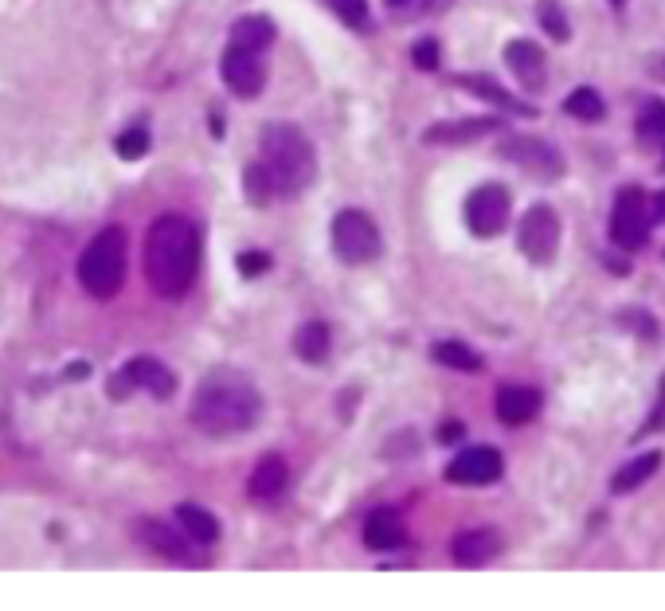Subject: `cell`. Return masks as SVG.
<instances>
[{"mask_svg":"<svg viewBox=\"0 0 665 611\" xmlns=\"http://www.w3.org/2000/svg\"><path fill=\"white\" fill-rule=\"evenodd\" d=\"M564 110H568L572 118H579V122H599V118L607 114L599 91H591V87H579V91L568 94V98H564Z\"/></svg>","mask_w":665,"mask_h":611,"instance_id":"cell-26","label":"cell"},{"mask_svg":"<svg viewBox=\"0 0 665 611\" xmlns=\"http://www.w3.org/2000/svg\"><path fill=\"white\" fill-rule=\"evenodd\" d=\"M177 525L196 545H216L220 541V521L200 506H177Z\"/></svg>","mask_w":665,"mask_h":611,"instance_id":"cell-20","label":"cell"},{"mask_svg":"<svg viewBox=\"0 0 665 611\" xmlns=\"http://www.w3.org/2000/svg\"><path fill=\"white\" fill-rule=\"evenodd\" d=\"M458 83L466 87V91L482 94V98H489L493 106H505V110H517V114H529V106L525 102H517L513 94L497 91V83L493 79H486V75H458Z\"/></svg>","mask_w":665,"mask_h":611,"instance_id":"cell-25","label":"cell"},{"mask_svg":"<svg viewBox=\"0 0 665 611\" xmlns=\"http://www.w3.org/2000/svg\"><path fill=\"white\" fill-rule=\"evenodd\" d=\"M458 435H462V427H458V423H446V427H439V439H443V443L458 439Z\"/></svg>","mask_w":665,"mask_h":611,"instance_id":"cell-37","label":"cell"},{"mask_svg":"<svg viewBox=\"0 0 665 611\" xmlns=\"http://www.w3.org/2000/svg\"><path fill=\"white\" fill-rule=\"evenodd\" d=\"M650 224H654V212L646 204V192L642 188H622L619 200H615V212H611V239L622 251H638L650 239Z\"/></svg>","mask_w":665,"mask_h":611,"instance_id":"cell-6","label":"cell"},{"mask_svg":"<svg viewBox=\"0 0 665 611\" xmlns=\"http://www.w3.org/2000/svg\"><path fill=\"white\" fill-rule=\"evenodd\" d=\"M505 224H509V192L501 185L474 188L466 200V228L482 239H493L505 232Z\"/></svg>","mask_w":665,"mask_h":611,"instance_id":"cell-10","label":"cell"},{"mask_svg":"<svg viewBox=\"0 0 665 611\" xmlns=\"http://www.w3.org/2000/svg\"><path fill=\"white\" fill-rule=\"evenodd\" d=\"M286 482H290L286 459H282V455H263V459L255 463V470H251V478H247V490H251V498L270 502V498H278V494L286 490Z\"/></svg>","mask_w":665,"mask_h":611,"instance_id":"cell-17","label":"cell"},{"mask_svg":"<svg viewBox=\"0 0 665 611\" xmlns=\"http://www.w3.org/2000/svg\"><path fill=\"white\" fill-rule=\"evenodd\" d=\"M521 251L532 263H552L560 251V216L552 204H532L521 220Z\"/></svg>","mask_w":665,"mask_h":611,"instance_id":"cell-8","label":"cell"},{"mask_svg":"<svg viewBox=\"0 0 665 611\" xmlns=\"http://www.w3.org/2000/svg\"><path fill=\"white\" fill-rule=\"evenodd\" d=\"M79 282L90 298L110 302L122 282H126V232L122 228H106L87 243V251L79 255Z\"/></svg>","mask_w":665,"mask_h":611,"instance_id":"cell-4","label":"cell"},{"mask_svg":"<svg viewBox=\"0 0 665 611\" xmlns=\"http://www.w3.org/2000/svg\"><path fill=\"white\" fill-rule=\"evenodd\" d=\"M266 267H270V255H263V251H243L239 255V271L243 275H259Z\"/></svg>","mask_w":665,"mask_h":611,"instance_id":"cell-34","label":"cell"},{"mask_svg":"<svg viewBox=\"0 0 665 611\" xmlns=\"http://www.w3.org/2000/svg\"><path fill=\"white\" fill-rule=\"evenodd\" d=\"M650 71H654V75H662V79H665V59H654V63H650Z\"/></svg>","mask_w":665,"mask_h":611,"instance_id":"cell-38","label":"cell"},{"mask_svg":"<svg viewBox=\"0 0 665 611\" xmlns=\"http://www.w3.org/2000/svg\"><path fill=\"white\" fill-rule=\"evenodd\" d=\"M642 130L646 134H665V102L662 98H650L642 106Z\"/></svg>","mask_w":665,"mask_h":611,"instance_id":"cell-31","label":"cell"},{"mask_svg":"<svg viewBox=\"0 0 665 611\" xmlns=\"http://www.w3.org/2000/svg\"><path fill=\"white\" fill-rule=\"evenodd\" d=\"M200 271V232L188 216L165 212L145 235V279L161 298H184Z\"/></svg>","mask_w":665,"mask_h":611,"instance_id":"cell-1","label":"cell"},{"mask_svg":"<svg viewBox=\"0 0 665 611\" xmlns=\"http://www.w3.org/2000/svg\"><path fill=\"white\" fill-rule=\"evenodd\" d=\"M536 16H540V24H544V32H548L552 40H568V16L560 12L556 0H540V4H536Z\"/></svg>","mask_w":665,"mask_h":611,"instance_id":"cell-28","label":"cell"},{"mask_svg":"<svg viewBox=\"0 0 665 611\" xmlns=\"http://www.w3.org/2000/svg\"><path fill=\"white\" fill-rule=\"evenodd\" d=\"M333 251L345 263H372L380 255V228L372 224V216L360 208H345L333 220Z\"/></svg>","mask_w":665,"mask_h":611,"instance_id":"cell-5","label":"cell"},{"mask_svg":"<svg viewBox=\"0 0 665 611\" xmlns=\"http://www.w3.org/2000/svg\"><path fill=\"white\" fill-rule=\"evenodd\" d=\"M658 423H665V380H662V388H658V404H654V416L646 420V427H642V435H646V431H654Z\"/></svg>","mask_w":665,"mask_h":611,"instance_id":"cell-35","label":"cell"},{"mask_svg":"<svg viewBox=\"0 0 665 611\" xmlns=\"http://www.w3.org/2000/svg\"><path fill=\"white\" fill-rule=\"evenodd\" d=\"M431 357H435L443 369H454V373H482V357H478L470 345H462V341H439V345L431 349Z\"/></svg>","mask_w":665,"mask_h":611,"instance_id":"cell-22","label":"cell"},{"mask_svg":"<svg viewBox=\"0 0 665 611\" xmlns=\"http://www.w3.org/2000/svg\"><path fill=\"white\" fill-rule=\"evenodd\" d=\"M270 40H274L270 16H239V20L231 24V44L251 47V51H266Z\"/></svg>","mask_w":665,"mask_h":611,"instance_id":"cell-21","label":"cell"},{"mask_svg":"<svg viewBox=\"0 0 665 611\" xmlns=\"http://www.w3.org/2000/svg\"><path fill=\"white\" fill-rule=\"evenodd\" d=\"M501 470H505V459L497 447H470L446 467V478L458 486H489L501 478Z\"/></svg>","mask_w":665,"mask_h":611,"instance_id":"cell-13","label":"cell"},{"mask_svg":"<svg viewBox=\"0 0 665 611\" xmlns=\"http://www.w3.org/2000/svg\"><path fill=\"white\" fill-rule=\"evenodd\" d=\"M259 412H263L259 388L235 369H216L200 380L188 416L208 435H239L259 420Z\"/></svg>","mask_w":665,"mask_h":611,"instance_id":"cell-2","label":"cell"},{"mask_svg":"<svg viewBox=\"0 0 665 611\" xmlns=\"http://www.w3.org/2000/svg\"><path fill=\"white\" fill-rule=\"evenodd\" d=\"M450 553H454V561L462 564V568H478V564H489L493 557H497V553H501V533H497V529H489V525L466 529V533H458V537H454Z\"/></svg>","mask_w":665,"mask_h":611,"instance_id":"cell-14","label":"cell"},{"mask_svg":"<svg viewBox=\"0 0 665 611\" xmlns=\"http://www.w3.org/2000/svg\"><path fill=\"white\" fill-rule=\"evenodd\" d=\"M497 126H501L497 118H462V122H443V126H431V130L423 134V141H427V145H466V141L493 134Z\"/></svg>","mask_w":665,"mask_h":611,"instance_id":"cell-18","label":"cell"},{"mask_svg":"<svg viewBox=\"0 0 665 611\" xmlns=\"http://www.w3.org/2000/svg\"><path fill=\"white\" fill-rule=\"evenodd\" d=\"M650 212H654V220H662V224H665V188H662V192H658V196H654Z\"/></svg>","mask_w":665,"mask_h":611,"instance_id":"cell-36","label":"cell"},{"mask_svg":"<svg viewBox=\"0 0 665 611\" xmlns=\"http://www.w3.org/2000/svg\"><path fill=\"white\" fill-rule=\"evenodd\" d=\"M223 83L231 87V94L239 98H255L266 83V67H263V51H251V47L227 44L220 63Z\"/></svg>","mask_w":665,"mask_h":611,"instance_id":"cell-11","label":"cell"},{"mask_svg":"<svg viewBox=\"0 0 665 611\" xmlns=\"http://www.w3.org/2000/svg\"><path fill=\"white\" fill-rule=\"evenodd\" d=\"M619 322H622V326L642 329V337H646V341H654V337H658V326H654V318H650V314H642V310H630V314H622Z\"/></svg>","mask_w":665,"mask_h":611,"instance_id":"cell-33","label":"cell"},{"mask_svg":"<svg viewBox=\"0 0 665 611\" xmlns=\"http://www.w3.org/2000/svg\"><path fill=\"white\" fill-rule=\"evenodd\" d=\"M349 28H368V4L364 0H325Z\"/></svg>","mask_w":665,"mask_h":611,"instance_id":"cell-29","label":"cell"},{"mask_svg":"<svg viewBox=\"0 0 665 611\" xmlns=\"http://www.w3.org/2000/svg\"><path fill=\"white\" fill-rule=\"evenodd\" d=\"M263 165L278 196H298L317 177V157H313L310 138L286 122H274L263 130Z\"/></svg>","mask_w":665,"mask_h":611,"instance_id":"cell-3","label":"cell"},{"mask_svg":"<svg viewBox=\"0 0 665 611\" xmlns=\"http://www.w3.org/2000/svg\"><path fill=\"white\" fill-rule=\"evenodd\" d=\"M505 63H509V71H513L529 91H540V87L548 83L544 51L532 44V40H513V44H505Z\"/></svg>","mask_w":665,"mask_h":611,"instance_id":"cell-15","label":"cell"},{"mask_svg":"<svg viewBox=\"0 0 665 611\" xmlns=\"http://www.w3.org/2000/svg\"><path fill=\"white\" fill-rule=\"evenodd\" d=\"M243 188H247V200H251V204H259V208H263V204H270V200L278 196V192H274V181H270V173H266L263 161L247 169V181H243Z\"/></svg>","mask_w":665,"mask_h":611,"instance_id":"cell-27","label":"cell"},{"mask_svg":"<svg viewBox=\"0 0 665 611\" xmlns=\"http://www.w3.org/2000/svg\"><path fill=\"white\" fill-rule=\"evenodd\" d=\"M145 149H149V130H145V126H133V130H126V134L118 138V153H122L126 161H137Z\"/></svg>","mask_w":665,"mask_h":611,"instance_id":"cell-30","label":"cell"},{"mask_svg":"<svg viewBox=\"0 0 665 611\" xmlns=\"http://www.w3.org/2000/svg\"><path fill=\"white\" fill-rule=\"evenodd\" d=\"M133 388H141V392H149L157 400H169L177 392V376H173L169 365H161L157 357H133L122 373L110 376V396L122 400Z\"/></svg>","mask_w":665,"mask_h":611,"instance_id":"cell-7","label":"cell"},{"mask_svg":"<svg viewBox=\"0 0 665 611\" xmlns=\"http://www.w3.org/2000/svg\"><path fill=\"white\" fill-rule=\"evenodd\" d=\"M662 463V451H646V455H638L634 463H626V467L615 474V482H611V490L615 494H630V490H638L654 470Z\"/></svg>","mask_w":665,"mask_h":611,"instance_id":"cell-23","label":"cell"},{"mask_svg":"<svg viewBox=\"0 0 665 611\" xmlns=\"http://www.w3.org/2000/svg\"><path fill=\"white\" fill-rule=\"evenodd\" d=\"M501 157H509L513 165H521L525 173L540 177V181H556L564 173V161H560V149L552 141L525 138V134H509L501 141Z\"/></svg>","mask_w":665,"mask_h":611,"instance_id":"cell-9","label":"cell"},{"mask_svg":"<svg viewBox=\"0 0 665 611\" xmlns=\"http://www.w3.org/2000/svg\"><path fill=\"white\" fill-rule=\"evenodd\" d=\"M392 4H407V0H392Z\"/></svg>","mask_w":665,"mask_h":611,"instance_id":"cell-39","label":"cell"},{"mask_svg":"<svg viewBox=\"0 0 665 611\" xmlns=\"http://www.w3.org/2000/svg\"><path fill=\"white\" fill-rule=\"evenodd\" d=\"M407 541V529H403V517L396 510H372L364 521V545L376 549V553H392Z\"/></svg>","mask_w":665,"mask_h":611,"instance_id":"cell-16","label":"cell"},{"mask_svg":"<svg viewBox=\"0 0 665 611\" xmlns=\"http://www.w3.org/2000/svg\"><path fill=\"white\" fill-rule=\"evenodd\" d=\"M536 412H540V392H536V388L513 384V388H501V392H497V420L501 423L521 427V423H529Z\"/></svg>","mask_w":665,"mask_h":611,"instance_id":"cell-19","label":"cell"},{"mask_svg":"<svg viewBox=\"0 0 665 611\" xmlns=\"http://www.w3.org/2000/svg\"><path fill=\"white\" fill-rule=\"evenodd\" d=\"M133 533H137V541H141L145 549H153V553L165 557V561H177V564L192 561V549H188L192 537H188L180 525H165V521H157V517H141V521L133 525Z\"/></svg>","mask_w":665,"mask_h":611,"instance_id":"cell-12","label":"cell"},{"mask_svg":"<svg viewBox=\"0 0 665 611\" xmlns=\"http://www.w3.org/2000/svg\"><path fill=\"white\" fill-rule=\"evenodd\" d=\"M411 59H415L423 71L439 67V44H435V40H419V44H415V51H411Z\"/></svg>","mask_w":665,"mask_h":611,"instance_id":"cell-32","label":"cell"},{"mask_svg":"<svg viewBox=\"0 0 665 611\" xmlns=\"http://www.w3.org/2000/svg\"><path fill=\"white\" fill-rule=\"evenodd\" d=\"M294 349L310 365L325 361V353H329V326L325 322H306V326L298 329V337H294Z\"/></svg>","mask_w":665,"mask_h":611,"instance_id":"cell-24","label":"cell"}]
</instances>
